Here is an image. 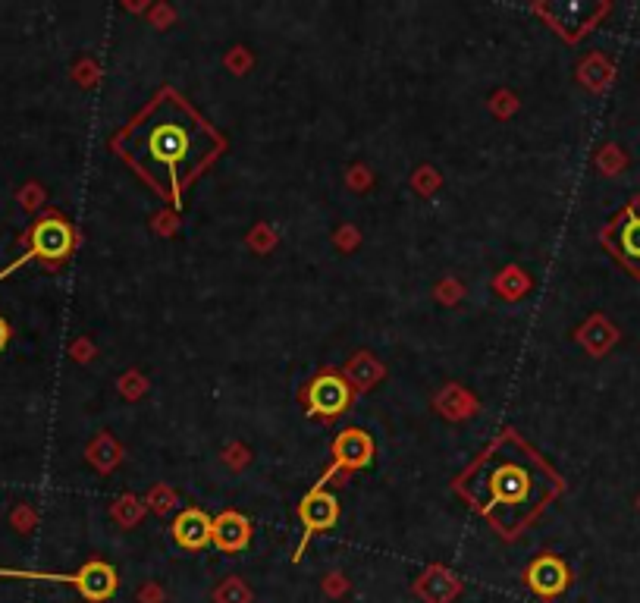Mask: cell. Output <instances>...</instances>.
Listing matches in <instances>:
<instances>
[{
	"label": "cell",
	"instance_id": "277c9868",
	"mask_svg": "<svg viewBox=\"0 0 640 603\" xmlns=\"http://www.w3.org/2000/svg\"><path fill=\"white\" fill-rule=\"evenodd\" d=\"M73 245H76V233H73L70 223H66L63 217H57V214L41 217L35 227L26 233V252H22L13 264H7L4 271H0V280H7L13 271H19L22 264H29L35 258L63 261L66 255L73 252Z\"/></svg>",
	"mask_w": 640,
	"mask_h": 603
},
{
	"label": "cell",
	"instance_id": "3957f363",
	"mask_svg": "<svg viewBox=\"0 0 640 603\" xmlns=\"http://www.w3.org/2000/svg\"><path fill=\"white\" fill-rule=\"evenodd\" d=\"M0 578H26V582H54V585H73L85 600L91 603H101L110 600L117 594L120 578L113 572V566L101 563V560H91L85 563L79 572L73 575H60V572H22V569H0Z\"/></svg>",
	"mask_w": 640,
	"mask_h": 603
},
{
	"label": "cell",
	"instance_id": "8fae6325",
	"mask_svg": "<svg viewBox=\"0 0 640 603\" xmlns=\"http://www.w3.org/2000/svg\"><path fill=\"white\" fill-rule=\"evenodd\" d=\"M211 528H214V519L208 516L204 509H182L176 522H173V541L182 547V550H201L211 544Z\"/></svg>",
	"mask_w": 640,
	"mask_h": 603
},
{
	"label": "cell",
	"instance_id": "7c38bea8",
	"mask_svg": "<svg viewBox=\"0 0 640 603\" xmlns=\"http://www.w3.org/2000/svg\"><path fill=\"white\" fill-rule=\"evenodd\" d=\"M10 343V324L0 318V352H4V346Z\"/></svg>",
	"mask_w": 640,
	"mask_h": 603
},
{
	"label": "cell",
	"instance_id": "9c48e42d",
	"mask_svg": "<svg viewBox=\"0 0 640 603\" xmlns=\"http://www.w3.org/2000/svg\"><path fill=\"white\" fill-rule=\"evenodd\" d=\"M524 582H528V588L537 597H559L568 588L571 575L559 556H537L528 566V572H524Z\"/></svg>",
	"mask_w": 640,
	"mask_h": 603
},
{
	"label": "cell",
	"instance_id": "8992f818",
	"mask_svg": "<svg viewBox=\"0 0 640 603\" xmlns=\"http://www.w3.org/2000/svg\"><path fill=\"white\" fill-rule=\"evenodd\" d=\"M299 522H302V541L299 547H295L292 560L299 563L305 550H308V541L314 538L317 531H330L336 522H339V500L330 494L327 487H311L305 500L299 503Z\"/></svg>",
	"mask_w": 640,
	"mask_h": 603
},
{
	"label": "cell",
	"instance_id": "ba28073f",
	"mask_svg": "<svg viewBox=\"0 0 640 603\" xmlns=\"http://www.w3.org/2000/svg\"><path fill=\"white\" fill-rule=\"evenodd\" d=\"M606 245L622 264H628L634 274H640V201L628 205L622 217L606 230Z\"/></svg>",
	"mask_w": 640,
	"mask_h": 603
},
{
	"label": "cell",
	"instance_id": "30bf717a",
	"mask_svg": "<svg viewBox=\"0 0 640 603\" xmlns=\"http://www.w3.org/2000/svg\"><path fill=\"white\" fill-rule=\"evenodd\" d=\"M211 544L220 550V553H245L248 544H251V522L248 516H242V512H220V516L214 519V528H211Z\"/></svg>",
	"mask_w": 640,
	"mask_h": 603
},
{
	"label": "cell",
	"instance_id": "52a82bcc",
	"mask_svg": "<svg viewBox=\"0 0 640 603\" xmlns=\"http://www.w3.org/2000/svg\"><path fill=\"white\" fill-rule=\"evenodd\" d=\"M374 462V440L368 431H358V428H349L336 434L333 440V462L330 468L324 472V478H320L314 487H327L339 472H358V468H368Z\"/></svg>",
	"mask_w": 640,
	"mask_h": 603
},
{
	"label": "cell",
	"instance_id": "7a4b0ae2",
	"mask_svg": "<svg viewBox=\"0 0 640 603\" xmlns=\"http://www.w3.org/2000/svg\"><path fill=\"white\" fill-rule=\"evenodd\" d=\"M455 494L487 516L502 538H518L562 494V478L528 440L502 431L455 481Z\"/></svg>",
	"mask_w": 640,
	"mask_h": 603
},
{
	"label": "cell",
	"instance_id": "5b68a950",
	"mask_svg": "<svg viewBox=\"0 0 640 603\" xmlns=\"http://www.w3.org/2000/svg\"><path fill=\"white\" fill-rule=\"evenodd\" d=\"M302 402L311 418H336L349 409L352 390L346 384V377H339L336 371H324L302 390Z\"/></svg>",
	"mask_w": 640,
	"mask_h": 603
},
{
	"label": "cell",
	"instance_id": "6da1fadb",
	"mask_svg": "<svg viewBox=\"0 0 640 603\" xmlns=\"http://www.w3.org/2000/svg\"><path fill=\"white\" fill-rule=\"evenodd\" d=\"M223 148L226 139L173 88H164L113 136V151L176 211H182L186 186Z\"/></svg>",
	"mask_w": 640,
	"mask_h": 603
}]
</instances>
